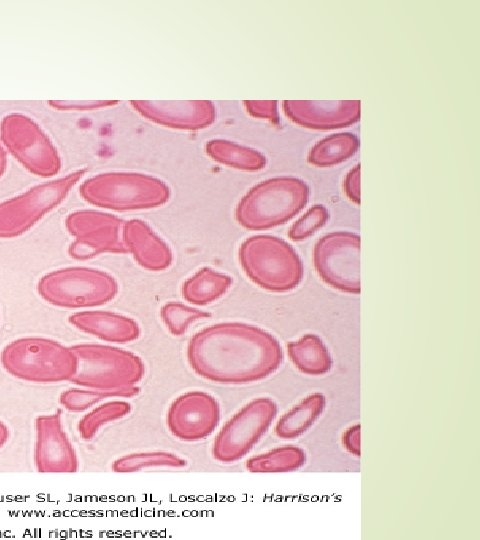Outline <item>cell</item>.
Here are the masks:
<instances>
[{"label":"cell","instance_id":"cell-1","mask_svg":"<svg viewBox=\"0 0 480 540\" xmlns=\"http://www.w3.org/2000/svg\"><path fill=\"white\" fill-rule=\"evenodd\" d=\"M186 356L194 373L207 381L245 385L272 375L283 361V350L271 333L258 326L221 322L194 334Z\"/></svg>","mask_w":480,"mask_h":540},{"label":"cell","instance_id":"cell-2","mask_svg":"<svg viewBox=\"0 0 480 540\" xmlns=\"http://www.w3.org/2000/svg\"><path fill=\"white\" fill-rule=\"evenodd\" d=\"M0 362L11 376L40 384L70 381L78 366L71 347L35 336L11 341L2 349Z\"/></svg>","mask_w":480,"mask_h":540},{"label":"cell","instance_id":"cell-3","mask_svg":"<svg viewBox=\"0 0 480 540\" xmlns=\"http://www.w3.org/2000/svg\"><path fill=\"white\" fill-rule=\"evenodd\" d=\"M79 191L88 203L115 211L155 208L170 197L165 182L136 172L101 173L85 180Z\"/></svg>","mask_w":480,"mask_h":540},{"label":"cell","instance_id":"cell-4","mask_svg":"<svg viewBox=\"0 0 480 540\" xmlns=\"http://www.w3.org/2000/svg\"><path fill=\"white\" fill-rule=\"evenodd\" d=\"M307 185L293 177H277L252 187L235 210L238 223L250 230L281 225L294 217L308 200Z\"/></svg>","mask_w":480,"mask_h":540},{"label":"cell","instance_id":"cell-5","mask_svg":"<svg viewBox=\"0 0 480 540\" xmlns=\"http://www.w3.org/2000/svg\"><path fill=\"white\" fill-rule=\"evenodd\" d=\"M239 261L246 275L269 291L292 290L303 278V265L296 251L274 236L246 239L239 248Z\"/></svg>","mask_w":480,"mask_h":540},{"label":"cell","instance_id":"cell-6","mask_svg":"<svg viewBox=\"0 0 480 540\" xmlns=\"http://www.w3.org/2000/svg\"><path fill=\"white\" fill-rule=\"evenodd\" d=\"M78 366L70 382L85 388L117 389L137 385L145 375L142 359L127 350L102 344H76Z\"/></svg>","mask_w":480,"mask_h":540},{"label":"cell","instance_id":"cell-7","mask_svg":"<svg viewBox=\"0 0 480 540\" xmlns=\"http://www.w3.org/2000/svg\"><path fill=\"white\" fill-rule=\"evenodd\" d=\"M37 290L51 305L79 309L106 304L116 296L118 286L106 272L87 267H69L42 276Z\"/></svg>","mask_w":480,"mask_h":540},{"label":"cell","instance_id":"cell-8","mask_svg":"<svg viewBox=\"0 0 480 540\" xmlns=\"http://www.w3.org/2000/svg\"><path fill=\"white\" fill-rule=\"evenodd\" d=\"M278 413L270 397H257L235 412L220 428L212 444L213 458L231 464L244 458L268 431Z\"/></svg>","mask_w":480,"mask_h":540},{"label":"cell","instance_id":"cell-9","mask_svg":"<svg viewBox=\"0 0 480 540\" xmlns=\"http://www.w3.org/2000/svg\"><path fill=\"white\" fill-rule=\"evenodd\" d=\"M78 169L0 203V238L22 235L56 208L84 176Z\"/></svg>","mask_w":480,"mask_h":540},{"label":"cell","instance_id":"cell-10","mask_svg":"<svg viewBox=\"0 0 480 540\" xmlns=\"http://www.w3.org/2000/svg\"><path fill=\"white\" fill-rule=\"evenodd\" d=\"M0 139L29 172L50 177L61 169L60 155L44 130L29 116L9 113L0 121Z\"/></svg>","mask_w":480,"mask_h":540},{"label":"cell","instance_id":"cell-11","mask_svg":"<svg viewBox=\"0 0 480 540\" xmlns=\"http://www.w3.org/2000/svg\"><path fill=\"white\" fill-rule=\"evenodd\" d=\"M313 263L319 277L342 292L358 294L360 282V237L350 232L323 236L313 248Z\"/></svg>","mask_w":480,"mask_h":540},{"label":"cell","instance_id":"cell-12","mask_svg":"<svg viewBox=\"0 0 480 540\" xmlns=\"http://www.w3.org/2000/svg\"><path fill=\"white\" fill-rule=\"evenodd\" d=\"M123 224L118 217L95 210L70 213L65 226L75 240L69 247V255L85 260L102 253H127L122 239Z\"/></svg>","mask_w":480,"mask_h":540},{"label":"cell","instance_id":"cell-13","mask_svg":"<svg viewBox=\"0 0 480 540\" xmlns=\"http://www.w3.org/2000/svg\"><path fill=\"white\" fill-rule=\"evenodd\" d=\"M221 407L210 393L187 391L177 396L166 412V426L176 439L197 442L209 437L219 426Z\"/></svg>","mask_w":480,"mask_h":540},{"label":"cell","instance_id":"cell-14","mask_svg":"<svg viewBox=\"0 0 480 540\" xmlns=\"http://www.w3.org/2000/svg\"><path fill=\"white\" fill-rule=\"evenodd\" d=\"M33 461L40 473H73L79 470L77 452L63 424L62 411L38 415L34 420Z\"/></svg>","mask_w":480,"mask_h":540},{"label":"cell","instance_id":"cell-15","mask_svg":"<svg viewBox=\"0 0 480 540\" xmlns=\"http://www.w3.org/2000/svg\"><path fill=\"white\" fill-rule=\"evenodd\" d=\"M135 111L147 120L172 129L195 131L211 125L216 110L210 101H130Z\"/></svg>","mask_w":480,"mask_h":540},{"label":"cell","instance_id":"cell-16","mask_svg":"<svg viewBox=\"0 0 480 540\" xmlns=\"http://www.w3.org/2000/svg\"><path fill=\"white\" fill-rule=\"evenodd\" d=\"M123 243L139 265L151 271L164 270L172 262L168 245L144 221L132 219L123 224Z\"/></svg>","mask_w":480,"mask_h":540},{"label":"cell","instance_id":"cell-17","mask_svg":"<svg viewBox=\"0 0 480 540\" xmlns=\"http://www.w3.org/2000/svg\"><path fill=\"white\" fill-rule=\"evenodd\" d=\"M68 321L78 330L106 342L129 343L140 337L138 323L125 315L109 311H80L71 314Z\"/></svg>","mask_w":480,"mask_h":540},{"label":"cell","instance_id":"cell-18","mask_svg":"<svg viewBox=\"0 0 480 540\" xmlns=\"http://www.w3.org/2000/svg\"><path fill=\"white\" fill-rule=\"evenodd\" d=\"M326 407V397L320 392L311 393L277 420L274 433L281 439H295L307 432L320 418Z\"/></svg>","mask_w":480,"mask_h":540},{"label":"cell","instance_id":"cell-19","mask_svg":"<svg viewBox=\"0 0 480 540\" xmlns=\"http://www.w3.org/2000/svg\"><path fill=\"white\" fill-rule=\"evenodd\" d=\"M287 354L293 365L306 375H323L332 367L328 348L316 334L308 333L289 342Z\"/></svg>","mask_w":480,"mask_h":540},{"label":"cell","instance_id":"cell-20","mask_svg":"<svg viewBox=\"0 0 480 540\" xmlns=\"http://www.w3.org/2000/svg\"><path fill=\"white\" fill-rule=\"evenodd\" d=\"M207 155L214 161L239 170L256 171L266 164L257 150L226 139H212L205 145Z\"/></svg>","mask_w":480,"mask_h":540},{"label":"cell","instance_id":"cell-21","mask_svg":"<svg viewBox=\"0 0 480 540\" xmlns=\"http://www.w3.org/2000/svg\"><path fill=\"white\" fill-rule=\"evenodd\" d=\"M231 284V277L210 268H203L184 282L182 295L192 304L207 305L223 296Z\"/></svg>","mask_w":480,"mask_h":540},{"label":"cell","instance_id":"cell-22","mask_svg":"<svg viewBox=\"0 0 480 540\" xmlns=\"http://www.w3.org/2000/svg\"><path fill=\"white\" fill-rule=\"evenodd\" d=\"M307 460L304 449L282 445L247 459L245 468L252 473L290 472L301 468Z\"/></svg>","mask_w":480,"mask_h":540},{"label":"cell","instance_id":"cell-23","mask_svg":"<svg viewBox=\"0 0 480 540\" xmlns=\"http://www.w3.org/2000/svg\"><path fill=\"white\" fill-rule=\"evenodd\" d=\"M188 462L182 456L163 450L141 451L118 457L111 469L117 473H132L152 469H182Z\"/></svg>","mask_w":480,"mask_h":540},{"label":"cell","instance_id":"cell-24","mask_svg":"<svg viewBox=\"0 0 480 540\" xmlns=\"http://www.w3.org/2000/svg\"><path fill=\"white\" fill-rule=\"evenodd\" d=\"M140 393L137 385L117 389L69 388L59 396L61 406L70 412H84L102 401L113 398H132Z\"/></svg>","mask_w":480,"mask_h":540},{"label":"cell","instance_id":"cell-25","mask_svg":"<svg viewBox=\"0 0 480 540\" xmlns=\"http://www.w3.org/2000/svg\"><path fill=\"white\" fill-rule=\"evenodd\" d=\"M132 411V405L120 399H113L94 406L84 414L77 424V430L83 440H91L105 425L123 419Z\"/></svg>","mask_w":480,"mask_h":540},{"label":"cell","instance_id":"cell-26","mask_svg":"<svg viewBox=\"0 0 480 540\" xmlns=\"http://www.w3.org/2000/svg\"><path fill=\"white\" fill-rule=\"evenodd\" d=\"M210 313L184 305L179 302H169L160 310V317L168 331L174 336L185 334L196 321L209 318Z\"/></svg>","mask_w":480,"mask_h":540},{"label":"cell","instance_id":"cell-27","mask_svg":"<svg viewBox=\"0 0 480 540\" xmlns=\"http://www.w3.org/2000/svg\"><path fill=\"white\" fill-rule=\"evenodd\" d=\"M355 147L353 142H323L309 156V162L317 166H330L347 159Z\"/></svg>","mask_w":480,"mask_h":540},{"label":"cell","instance_id":"cell-28","mask_svg":"<svg viewBox=\"0 0 480 540\" xmlns=\"http://www.w3.org/2000/svg\"><path fill=\"white\" fill-rule=\"evenodd\" d=\"M327 218L326 209L315 205L291 226L288 235L294 241L306 239L321 228Z\"/></svg>","mask_w":480,"mask_h":540},{"label":"cell","instance_id":"cell-29","mask_svg":"<svg viewBox=\"0 0 480 540\" xmlns=\"http://www.w3.org/2000/svg\"><path fill=\"white\" fill-rule=\"evenodd\" d=\"M115 100H49L50 107L60 111H86L114 106Z\"/></svg>","mask_w":480,"mask_h":540},{"label":"cell","instance_id":"cell-30","mask_svg":"<svg viewBox=\"0 0 480 540\" xmlns=\"http://www.w3.org/2000/svg\"><path fill=\"white\" fill-rule=\"evenodd\" d=\"M247 112L255 117L275 119L276 104L273 101H244Z\"/></svg>","mask_w":480,"mask_h":540},{"label":"cell","instance_id":"cell-31","mask_svg":"<svg viewBox=\"0 0 480 540\" xmlns=\"http://www.w3.org/2000/svg\"><path fill=\"white\" fill-rule=\"evenodd\" d=\"M343 447L352 455H360V426L359 424L348 427L342 435Z\"/></svg>","mask_w":480,"mask_h":540},{"label":"cell","instance_id":"cell-32","mask_svg":"<svg viewBox=\"0 0 480 540\" xmlns=\"http://www.w3.org/2000/svg\"><path fill=\"white\" fill-rule=\"evenodd\" d=\"M345 191L354 202L359 203V167L351 170L345 179Z\"/></svg>","mask_w":480,"mask_h":540},{"label":"cell","instance_id":"cell-33","mask_svg":"<svg viewBox=\"0 0 480 540\" xmlns=\"http://www.w3.org/2000/svg\"><path fill=\"white\" fill-rule=\"evenodd\" d=\"M10 438L9 427L0 419V449L3 448Z\"/></svg>","mask_w":480,"mask_h":540},{"label":"cell","instance_id":"cell-34","mask_svg":"<svg viewBox=\"0 0 480 540\" xmlns=\"http://www.w3.org/2000/svg\"><path fill=\"white\" fill-rule=\"evenodd\" d=\"M7 168V155L4 146L0 143V178Z\"/></svg>","mask_w":480,"mask_h":540}]
</instances>
